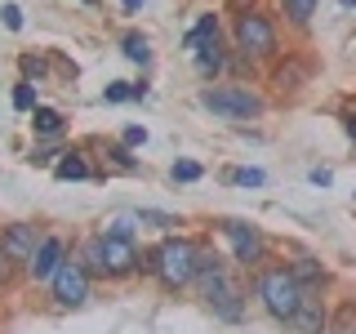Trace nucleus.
Instances as JSON below:
<instances>
[{"label":"nucleus","mask_w":356,"mask_h":334,"mask_svg":"<svg viewBox=\"0 0 356 334\" xmlns=\"http://www.w3.org/2000/svg\"><path fill=\"white\" fill-rule=\"evenodd\" d=\"M254 294H259V303H263L267 317L281 321V326L298 312V303H303V285L294 281V272H289L285 263L259 267V272H254Z\"/></svg>","instance_id":"obj_2"},{"label":"nucleus","mask_w":356,"mask_h":334,"mask_svg":"<svg viewBox=\"0 0 356 334\" xmlns=\"http://www.w3.org/2000/svg\"><path fill=\"white\" fill-rule=\"evenodd\" d=\"M85 148L103 152V178H107V174H138V161L129 156L125 143H111V138H89Z\"/></svg>","instance_id":"obj_10"},{"label":"nucleus","mask_w":356,"mask_h":334,"mask_svg":"<svg viewBox=\"0 0 356 334\" xmlns=\"http://www.w3.org/2000/svg\"><path fill=\"white\" fill-rule=\"evenodd\" d=\"M18 72H22V81L27 85H40L44 81V72H49V54H18Z\"/></svg>","instance_id":"obj_19"},{"label":"nucleus","mask_w":356,"mask_h":334,"mask_svg":"<svg viewBox=\"0 0 356 334\" xmlns=\"http://www.w3.org/2000/svg\"><path fill=\"white\" fill-rule=\"evenodd\" d=\"M209 312H214L218 321H241V317H245V289L232 281L218 299H209Z\"/></svg>","instance_id":"obj_15"},{"label":"nucleus","mask_w":356,"mask_h":334,"mask_svg":"<svg viewBox=\"0 0 356 334\" xmlns=\"http://www.w3.org/2000/svg\"><path fill=\"white\" fill-rule=\"evenodd\" d=\"M134 228H138V218H134V214H111V218H103L98 237H120V241H134Z\"/></svg>","instance_id":"obj_22"},{"label":"nucleus","mask_w":356,"mask_h":334,"mask_svg":"<svg viewBox=\"0 0 356 334\" xmlns=\"http://www.w3.org/2000/svg\"><path fill=\"white\" fill-rule=\"evenodd\" d=\"M232 40H236V54H245V58H276L281 54L276 22L263 9H245V14L232 18Z\"/></svg>","instance_id":"obj_4"},{"label":"nucleus","mask_w":356,"mask_h":334,"mask_svg":"<svg viewBox=\"0 0 356 334\" xmlns=\"http://www.w3.org/2000/svg\"><path fill=\"white\" fill-rule=\"evenodd\" d=\"M339 5H343V9H356V0H339Z\"/></svg>","instance_id":"obj_35"},{"label":"nucleus","mask_w":356,"mask_h":334,"mask_svg":"<svg viewBox=\"0 0 356 334\" xmlns=\"http://www.w3.org/2000/svg\"><path fill=\"white\" fill-rule=\"evenodd\" d=\"M40 237L44 232L36 228V223H5V228H0V259H9L22 272V267L31 263V254H36Z\"/></svg>","instance_id":"obj_7"},{"label":"nucleus","mask_w":356,"mask_h":334,"mask_svg":"<svg viewBox=\"0 0 356 334\" xmlns=\"http://www.w3.org/2000/svg\"><path fill=\"white\" fill-rule=\"evenodd\" d=\"M348 134H352V138H356V116H348Z\"/></svg>","instance_id":"obj_33"},{"label":"nucleus","mask_w":356,"mask_h":334,"mask_svg":"<svg viewBox=\"0 0 356 334\" xmlns=\"http://www.w3.org/2000/svg\"><path fill=\"white\" fill-rule=\"evenodd\" d=\"M200 174H205V170H200L196 161H174L170 165V178H174V183H196Z\"/></svg>","instance_id":"obj_26"},{"label":"nucleus","mask_w":356,"mask_h":334,"mask_svg":"<svg viewBox=\"0 0 356 334\" xmlns=\"http://www.w3.org/2000/svg\"><path fill=\"white\" fill-rule=\"evenodd\" d=\"M58 156H63V148H58V138H54V143H44V148H31L27 161L31 165H49V170H54V161H58Z\"/></svg>","instance_id":"obj_27"},{"label":"nucleus","mask_w":356,"mask_h":334,"mask_svg":"<svg viewBox=\"0 0 356 334\" xmlns=\"http://www.w3.org/2000/svg\"><path fill=\"white\" fill-rule=\"evenodd\" d=\"M200 107H209L214 116L222 120H254V116H263L267 103H263V94H254L250 85H232V81H209V85H200Z\"/></svg>","instance_id":"obj_3"},{"label":"nucleus","mask_w":356,"mask_h":334,"mask_svg":"<svg viewBox=\"0 0 356 334\" xmlns=\"http://www.w3.org/2000/svg\"><path fill=\"white\" fill-rule=\"evenodd\" d=\"M0 14H5V27H9V31H22V9H18V5H5Z\"/></svg>","instance_id":"obj_30"},{"label":"nucleus","mask_w":356,"mask_h":334,"mask_svg":"<svg viewBox=\"0 0 356 334\" xmlns=\"http://www.w3.org/2000/svg\"><path fill=\"white\" fill-rule=\"evenodd\" d=\"M120 54H125L129 63H143V67H147L152 63V40L143 36V31H125V36H120Z\"/></svg>","instance_id":"obj_18"},{"label":"nucleus","mask_w":356,"mask_h":334,"mask_svg":"<svg viewBox=\"0 0 356 334\" xmlns=\"http://www.w3.org/2000/svg\"><path fill=\"white\" fill-rule=\"evenodd\" d=\"M138 228H152V232H161V237H170V232L178 228V218L174 214H165V209H138Z\"/></svg>","instance_id":"obj_21"},{"label":"nucleus","mask_w":356,"mask_h":334,"mask_svg":"<svg viewBox=\"0 0 356 334\" xmlns=\"http://www.w3.org/2000/svg\"><path fill=\"white\" fill-rule=\"evenodd\" d=\"M214 40H222V27H218V14H200V22L192 31L183 36V49L187 54H200L205 45H214Z\"/></svg>","instance_id":"obj_14"},{"label":"nucleus","mask_w":356,"mask_h":334,"mask_svg":"<svg viewBox=\"0 0 356 334\" xmlns=\"http://www.w3.org/2000/svg\"><path fill=\"white\" fill-rule=\"evenodd\" d=\"M196 254H200V241L196 237H161L152 245V250H143L138 259V272H147L161 281V289H170V294H178V289H187L196 281Z\"/></svg>","instance_id":"obj_1"},{"label":"nucleus","mask_w":356,"mask_h":334,"mask_svg":"<svg viewBox=\"0 0 356 334\" xmlns=\"http://www.w3.org/2000/svg\"><path fill=\"white\" fill-rule=\"evenodd\" d=\"M196 58V72L205 76V81H218L222 76V67H227V54H222V40H214V45H205L200 54H192Z\"/></svg>","instance_id":"obj_17"},{"label":"nucleus","mask_w":356,"mask_h":334,"mask_svg":"<svg viewBox=\"0 0 356 334\" xmlns=\"http://www.w3.org/2000/svg\"><path fill=\"white\" fill-rule=\"evenodd\" d=\"M289 326V334H325L330 330V312H325V303H321L316 294H303V303H298V312L285 321Z\"/></svg>","instance_id":"obj_9"},{"label":"nucleus","mask_w":356,"mask_h":334,"mask_svg":"<svg viewBox=\"0 0 356 334\" xmlns=\"http://www.w3.org/2000/svg\"><path fill=\"white\" fill-rule=\"evenodd\" d=\"M120 9H125V14H138V9H143V0H120Z\"/></svg>","instance_id":"obj_32"},{"label":"nucleus","mask_w":356,"mask_h":334,"mask_svg":"<svg viewBox=\"0 0 356 334\" xmlns=\"http://www.w3.org/2000/svg\"><path fill=\"white\" fill-rule=\"evenodd\" d=\"M281 9H285V18L294 22V27H307L312 14H316V0H285Z\"/></svg>","instance_id":"obj_23"},{"label":"nucleus","mask_w":356,"mask_h":334,"mask_svg":"<svg viewBox=\"0 0 356 334\" xmlns=\"http://www.w3.org/2000/svg\"><path fill=\"white\" fill-rule=\"evenodd\" d=\"M54 178H58V183H76V178H98V174L89 170L81 148H63V156L54 161Z\"/></svg>","instance_id":"obj_12"},{"label":"nucleus","mask_w":356,"mask_h":334,"mask_svg":"<svg viewBox=\"0 0 356 334\" xmlns=\"http://www.w3.org/2000/svg\"><path fill=\"white\" fill-rule=\"evenodd\" d=\"M222 183H236V187H263L267 174L263 170H222Z\"/></svg>","instance_id":"obj_24"},{"label":"nucleus","mask_w":356,"mask_h":334,"mask_svg":"<svg viewBox=\"0 0 356 334\" xmlns=\"http://www.w3.org/2000/svg\"><path fill=\"white\" fill-rule=\"evenodd\" d=\"M218 232H222V241L232 245V259H236L245 272H259V267L267 263V237H263V228H254V223H245V218H218Z\"/></svg>","instance_id":"obj_5"},{"label":"nucleus","mask_w":356,"mask_h":334,"mask_svg":"<svg viewBox=\"0 0 356 334\" xmlns=\"http://www.w3.org/2000/svg\"><path fill=\"white\" fill-rule=\"evenodd\" d=\"M67 254H72V250H67V237H58V232H44L40 245H36V254H31V263L22 267V276H27V281H44V285H49V276L63 267Z\"/></svg>","instance_id":"obj_8"},{"label":"nucleus","mask_w":356,"mask_h":334,"mask_svg":"<svg viewBox=\"0 0 356 334\" xmlns=\"http://www.w3.org/2000/svg\"><path fill=\"white\" fill-rule=\"evenodd\" d=\"M120 143H125V148H143V143H147V129H143V125H129L125 134H120Z\"/></svg>","instance_id":"obj_29"},{"label":"nucleus","mask_w":356,"mask_h":334,"mask_svg":"<svg viewBox=\"0 0 356 334\" xmlns=\"http://www.w3.org/2000/svg\"><path fill=\"white\" fill-rule=\"evenodd\" d=\"M9 103H14V111H36V107H40V103H36V85L18 81V85H14V98H9Z\"/></svg>","instance_id":"obj_25"},{"label":"nucleus","mask_w":356,"mask_h":334,"mask_svg":"<svg viewBox=\"0 0 356 334\" xmlns=\"http://www.w3.org/2000/svg\"><path fill=\"white\" fill-rule=\"evenodd\" d=\"M307 76H312V63L307 58H285V63L272 67V85L281 89V94H285V89H289V94H294V89H303Z\"/></svg>","instance_id":"obj_11"},{"label":"nucleus","mask_w":356,"mask_h":334,"mask_svg":"<svg viewBox=\"0 0 356 334\" xmlns=\"http://www.w3.org/2000/svg\"><path fill=\"white\" fill-rule=\"evenodd\" d=\"M49 299H54L58 308H67V312L85 308L89 299H94V276H89V267L76 259V254H67L63 267L49 276Z\"/></svg>","instance_id":"obj_6"},{"label":"nucleus","mask_w":356,"mask_h":334,"mask_svg":"<svg viewBox=\"0 0 356 334\" xmlns=\"http://www.w3.org/2000/svg\"><path fill=\"white\" fill-rule=\"evenodd\" d=\"M289 272H294V281L303 285V294H321V285H325V267L321 259H312V254H298L294 263H285Z\"/></svg>","instance_id":"obj_13"},{"label":"nucleus","mask_w":356,"mask_h":334,"mask_svg":"<svg viewBox=\"0 0 356 334\" xmlns=\"http://www.w3.org/2000/svg\"><path fill=\"white\" fill-rule=\"evenodd\" d=\"M81 5H89V9H98V5H103V0H81Z\"/></svg>","instance_id":"obj_34"},{"label":"nucleus","mask_w":356,"mask_h":334,"mask_svg":"<svg viewBox=\"0 0 356 334\" xmlns=\"http://www.w3.org/2000/svg\"><path fill=\"white\" fill-rule=\"evenodd\" d=\"M63 129H67V120H63L58 107H36L31 111V134H36V138H63Z\"/></svg>","instance_id":"obj_16"},{"label":"nucleus","mask_w":356,"mask_h":334,"mask_svg":"<svg viewBox=\"0 0 356 334\" xmlns=\"http://www.w3.org/2000/svg\"><path fill=\"white\" fill-rule=\"evenodd\" d=\"M325 334H356V299H343V303L330 312V330Z\"/></svg>","instance_id":"obj_20"},{"label":"nucleus","mask_w":356,"mask_h":334,"mask_svg":"<svg viewBox=\"0 0 356 334\" xmlns=\"http://www.w3.org/2000/svg\"><path fill=\"white\" fill-rule=\"evenodd\" d=\"M129 98H134V85L129 81H116V85L103 89V103H129Z\"/></svg>","instance_id":"obj_28"},{"label":"nucleus","mask_w":356,"mask_h":334,"mask_svg":"<svg viewBox=\"0 0 356 334\" xmlns=\"http://www.w3.org/2000/svg\"><path fill=\"white\" fill-rule=\"evenodd\" d=\"M227 9L232 14H245V9H259V5H254V0H227Z\"/></svg>","instance_id":"obj_31"}]
</instances>
